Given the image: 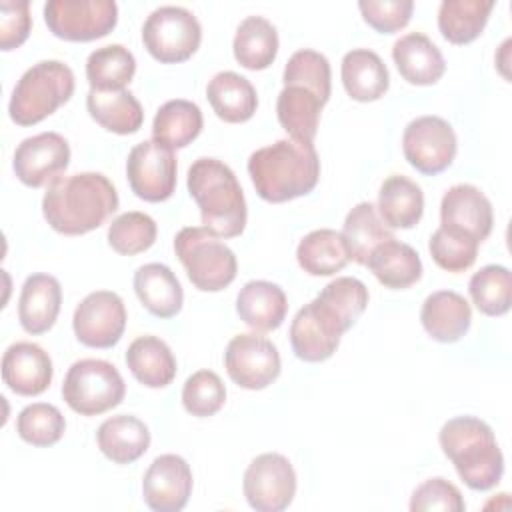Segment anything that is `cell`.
Here are the masks:
<instances>
[{
	"label": "cell",
	"instance_id": "13",
	"mask_svg": "<svg viewBox=\"0 0 512 512\" xmlns=\"http://www.w3.org/2000/svg\"><path fill=\"white\" fill-rule=\"evenodd\" d=\"M176 170L174 150L154 138L136 144L126 160L130 188L146 202H164L174 194Z\"/></svg>",
	"mask_w": 512,
	"mask_h": 512
},
{
	"label": "cell",
	"instance_id": "11",
	"mask_svg": "<svg viewBox=\"0 0 512 512\" xmlns=\"http://www.w3.org/2000/svg\"><path fill=\"white\" fill-rule=\"evenodd\" d=\"M458 150L454 128L440 116H418L402 134V152L412 168L434 176L446 170Z\"/></svg>",
	"mask_w": 512,
	"mask_h": 512
},
{
	"label": "cell",
	"instance_id": "10",
	"mask_svg": "<svg viewBox=\"0 0 512 512\" xmlns=\"http://www.w3.org/2000/svg\"><path fill=\"white\" fill-rule=\"evenodd\" d=\"M346 330L338 312L314 298L296 312L290 324V344L300 360L322 362L336 352Z\"/></svg>",
	"mask_w": 512,
	"mask_h": 512
},
{
	"label": "cell",
	"instance_id": "43",
	"mask_svg": "<svg viewBox=\"0 0 512 512\" xmlns=\"http://www.w3.org/2000/svg\"><path fill=\"white\" fill-rule=\"evenodd\" d=\"M478 246H480V242L476 238H472L470 234L452 230V228H444V226L434 230V234L430 236V242H428L432 260L442 270H448V272L468 270L476 262Z\"/></svg>",
	"mask_w": 512,
	"mask_h": 512
},
{
	"label": "cell",
	"instance_id": "39",
	"mask_svg": "<svg viewBox=\"0 0 512 512\" xmlns=\"http://www.w3.org/2000/svg\"><path fill=\"white\" fill-rule=\"evenodd\" d=\"M468 292L476 308L486 316H502L512 304V276L506 266H482L470 278Z\"/></svg>",
	"mask_w": 512,
	"mask_h": 512
},
{
	"label": "cell",
	"instance_id": "15",
	"mask_svg": "<svg viewBox=\"0 0 512 512\" xmlns=\"http://www.w3.org/2000/svg\"><path fill=\"white\" fill-rule=\"evenodd\" d=\"M72 328L84 346L112 348L126 328V308L122 298L110 290L90 292L76 306Z\"/></svg>",
	"mask_w": 512,
	"mask_h": 512
},
{
	"label": "cell",
	"instance_id": "2",
	"mask_svg": "<svg viewBox=\"0 0 512 512\" xmlns=\"http://www.w3.org/2000/svg\"><path fill=\"white\" fill-rule=\"evenodd\" d=\"M248 174L262 200L280 204L314 190L320 160L312 144L284 138L252 152Z\"/></svg>",
	"mask_w": 512,
	"mask_h": 512
},
{
	"label": "cell",
	"instance_id": "25",
	"mask_svg": "<svg viewBox=\"0 0 512 512\" xmlns=\"http://www.w3.org/2000/svg\"><path fill=\"white\" fill-rule=\"evenodd\" d=\"M342 84L352 100L374 102L382 98L390 86L384 60L368 48H356L342 58Z\"/></svg>",
	"mask_w": 512,
	"mask_h": 512
},
{
	"label": "cell",
	"instance_id": "5",
	"mask_svg": "<svg viewBox=\"0 0 512 512\" xmlns=\"http://www.w3.org/2000/svg\"><path fill=\"white\" fill-rule=\"evenodd\" d=\"M74 94V72L60 60L30 66L16 82L8 112L20 126H32L54 114Z\"/></svg>",
	"mask_w": 512,
	"mask_h": 512
},
{
	"label": "cell",
	"instance_id": "30",
	"mask_svg": "<svg viewBox=\"0 0 512 512\" xmlns=\"http://www.w3.org/2000/svg\"><path fill=\"white\" fill-rule=\"evenodd\" d=\"M126 366L148 388H164L176 376V358L158 336H140L126 350Z\"/></svg>",
	"mask_w": 512,
	"mask_h": 512
},
{
	"label": "cell",
	"instance_id": "17",
	"mask_svg": "<svg viewBox=\"0 0 512 512\" xmlns=\"http://www.w3.org/2000/svg\"><path fill=\"white\" fill-rule=\"evenodd\" d=\"M192 494L190 464L178 454H162L152 460L142 478V498L154 512H178Z\"/></svg>",
	"mask_w": 512,
	"mask_h": 512
},
{
	"label": "cell",
	"instance_id": "27",
	"mask_svg": "<svg viewBox=\"0 0 512 512\" xmlns=\"http://www.w3.org/2000/svg\"><path fill=\"white\" fill-rule=\"evenodd\" d=\"M96 442L100 452L116 462V464H130L138 460L150 446V430L148 426L130 414H118L106 418L98 432Z\"/></svg>",
	"mask_w": 512,
	"mask_h": 512
},
{
	"label": "cell",
	"instance_id": "46",
	"mask_svg": "<svg viewBox=\"0 0 512 512\" xmlns=\"http://www.w3.org/2000/svg\"><path fill=\"white\" fill-rule=\"evenodd\" d=\"M466 508L460 490L446 478H428L424 480L410 498L412 512H462Z\"/></svg>",
	"mask_w": 512,
	"mask_h": 512
},
{
	"label": "cell",
	"instance_id": "16",
	"mask_svg": "<svg viewBox=\"0 0 512 512\" xmlns=\"http://www.w3.org/2000/svg\"><path fill=\"white\" fill-rule=\"evenodd\" d=\"M68 164L70 146L68 140L58 132H40L24 138L18 144L12 160L16 178L30 188H40L54 182L68 168Z\"/></svg>",
	"mask_w": 512,
	"mask_h": 512
},
{
	"label": "cell",
	"instance_id": "42",
	"mask_svg": "<svg viewBox=\"0 0 512 512\" xmlns=\"http://www.w3.org/2000/svg\"><path fill=\"white\" fill-rule=\"evenodd\" d=\"M156 222L152 216L132 210L112 220L108 226V244L124 256H134L148 250L156 242Z\"/></svg>",
	"mask_w": 512,
	"mask_h": 512
},
{
	"label": "cell",
	"instance_id": "7",
	"mask_svg": "<svg viewBox=\"0 0 512 512\" xmlns=\"http://www.w3.org/2000/svg\"><path fill=\"white\" fill-rule=\"evenodd\" d=\"M126 394L124 378L118 368L100 358L74 362L62 384L64 402L82 416H98L116 408Z\"/></svg>",
	"mask_w": 512,
	"mask_h": 512
},
{
	"label": "cell",
	"instance_id": "40",
	"mask_svg": "<svg viewBox=\"0 0 512 512\" xmlns=\"http://www.w3.org/2000/svg\"><path fill=\"white\" fill-rule=\"evenodd\" d=\"M284 86H302L308 88L310 92H314L324 104L330 98L332 92V72H330V62L324 54L310 50V48H302L296 50L286 66H284V74H282Z\"/></svg>",
	"mask_w": 512,
	"mask_h": 512
},
{
	"label": "cell",
	"instance_id": "33",
	"mask_svg": "<svg viewBox=\"0 0 512 512\" xmlns=\"http://www.w3.org/2000/svg\"><path fill=\"white\" fill-rule=\"evenodd\" d=\"M296 258L300 268L310 276H332L350 262L342 232L332 228H320L306 234L296 248Z\"/></svg>",
	"mask_w": 512,
	"mask_h": 512
},
{
	"label": "cell",
	"instance_id": "24",
	"mask_svg": "<svg viewBox=\"0 0 512 512\" xmlns=\"http://www.w3.org/2000/svg\"><path fill=\"white\" fill-rule=\"evenodd\" d=\"M134 290L142 306L158 318H172L182 310V286L166 264L150 262L140 266L134 272Z\"/></svg>",
	"mask_w": 512,
	"mask_h": 512
},
{
	"label": "cell",
	"instance_id": "29",
	"mask_svg": "<svg viewBox=\"0 0 512 512\" xmlns=\"http://www.w3.org/2000/svg\"><path fill=\"white\" fill-rule=\"evenodd\" d=\"M376 210L386 226L412 228L422 218L424 192L414 180L402 174H392L380 186Z\"/></svg>",
	"mask_w": 512,
	"mask_h": 512
},
{
	"label": "cell",
	"instance_id": "23",
	"mask_svg": "<svg viewBox=\"0 0 512 512\" xmlns=\"http://www.w3.org/2000/svg\"><path fill=\"white\" fill-rule=\"evenodd\" d=\"M236 312L246 326L258 332H270L284 322L288 300L278 284L268 280H250L238 292Z\"/></svg>",
	"mask_w": 512,
	"mask_h": 512
},
{
	"label": "cell",
	"instance_id": "8",
	"mask_svg": "<svg viewBox=\"0 0 512 512\" xmlns=\"http://www.w3.org/2000/svg\"><path fill=\"white\" fill-rule=\"evenodd\" d=\"M202 26L182 6H160L152 10L142 26V42L150 56L162 64L188 60L200 46Z\"/></svg>",
	"mask_w": 512,
	"mask_h": 512
},
{
	"label": "cell",
	"instance_id": "44",
	"mask_svg": "<svg viewBox=\"0 0 512 512\" xmlns=\"http://www.w3.org/2000/svg\"><path fill=\"white\" fill-rule=\"evenodd\" d=\"M226 402V386L212 370H198L186 378L182 388V404L188 414L206 418L216 414Z\"/></svg>",
	"mask_w": 512,
	"mask_h": 512
},
{
	"label": "cell",
	"instance_id": "12",
	"mask_svg": "<svg viewBox=\"0 0 512 512\" xmlns=\"http://www.w3.org/2000/svg\"><path fill=\"white\" fill-rule=\"evenodd\" d=\"M242 490L254 510L280 512L290 506L296 494V472L286 456L266 452L248 464Z\"/></svg>",
	"mask_w": 512,
	"mask_h": 512
},
{
	"label": "cell",
	"instance_id": "45",
	"mask_svg": "<svg viewBox=\"0 0 512 512\" xmlns=\"http://www.w3.org/2000/svg\"><path fill=\"white\" fill-rule=\"evenodd\" d=\"M316 298L334 308L350 330L368 306V288L354 276H340L328 282Z\"/></svg>",
	"mask_w": 512,
	"mask_h": 512
},
{
	"label": "cell",
	"instance_id": "14",
	"mask_svg": "<svg viewBox=\"0 0 512 512\" xmlns=\"http://www.w3.org/2000/svg\"><path fill=\"white\" fill-rule=\"evenodd\" d=\"M224 366L234 384L246 390H262L278 378L280 354L264 336L238 334L226 346Z\"/></svg>",
	"mask_w": 512,
	"mask_h": 512
},
{
	"label": "cell",
	"instance_id": "32",
	"mask_svg": "<svg viewBox=\"0 0 512 512\" xmlns=\"http://www.w3.org/2000/svg\"><path fill=\"white\" fill-rule=\"evenodd\" d=\"M90 116L114 134H134L144 122V110L130 90H92L86 96Z\"/></svg>",
	"mask_w": 512,
	"mask_h": 512
},
{
	"label": "cell",
	"instance_id": "18",
	"mask_svg": "<svg viewBox=\"0 0 512 512\" xmlns=\"http://www.w3.org/2000/svg\"><path fill=\"white\" fill-rule=\"evenodd\" d=\"M440 222L444 228L466 232L482 242L492 232V204L480 188L472 184H456L442 196Z\"/></svg>",
	"mask_w": 512,
	"mask_h": 512
},
{
	"label": "cell",
	"instance_id": "28",
	"mask_svg": "<svg viewBox=\"0 0 512 512\" xmlns=\"http://www.w3.org/2000/svg\"><path fill=\"white\" fill-rule=\"evenodd\" d=\"M366 266L380 284L392 290H402L416 284L422 276V260L418 252L396 238L378 244L368 256Z\"/></svg>",
	"mask_w": 512,
	"mask_h": 512
},
{
	"label": "cell",
	"instance_id": "20",
	"mask_svg": "<svg viewBox=\"0 0 512 512\" xmlns=\"http://www.w3.org/2000/svg\"><path fill=\"white\" fill-rule=\"evenodd\" d=\"M392 60L400 76L416 86L438 82L446 70L440 48L422 32L400 36L392 46Z\"/></svg>",
	"mask_w": 512,
	"mask_h": 512
},
{
	"label": "cell",
	"instance_id": "21",
	"mask_svg": "<svg viewBox=\"0 0 512 512\" xmlns=\"http://www.w3.org/2000/svg\"><path fill=\"white\" fill-rule=\"evenodd\" d=\"M420 322L436 342H458L470 328L472 310L468 300L454 290H438L426 296Z\"/></svg>",
	"mask_w": 512,
	"mask_h": 512
},
{
	"label": "cell",
	"instance_id": "48",
	"mask_svg": "<svg viewBox=\"0 0 512 512\" xmlns=\"http://www.w3.org/2000/svg\"><path fill=\"white\" fill-rule=\"evenodd\" d=\"M32 28L28 0L0 2V48L14 50L24 44Z\"/></svg>",
	"mask_w": 512,
	"mask_h": 512
},
{
	"label": "cell",
	"instance_id": "47",
	"mask_svg": "<svg viewBox=\"0 0 512 512\" xmlns=\"http://www.w3.org/2000/svg\"><path fill=\"white\" fill-rule=\"evenodd\" d=\"M362 18L382 34L402 30L412 16V0H362L358 2Z\"/></svg>",
	"mask_w": 512,
	"mask_h": 512
},
{
	"label": "cell",
	"instance_id": "22",
	"mask_svg": "<svg viewBox=\"0 0 512 512\" xmlns=\"http://www.w3.org/2000/svg\"><path fill=\"white\" fill-rule=\"evenodd\" d=\"M62 288L50 274H30L20 292L18 320L28 334L48 332L60 312Z\"/></svg>",
	"mask_w": 512,
	"mask_h": 512
},
{
	"label": "cell",
	"instance_id": "1",
	"mask_svg": "<svg viewBox=\"0 0 512 512\" xmlns=\"http://www.w3.org/2000/svg\"><path fill=\"white\" fill-rule=\"evenodd\" d=\"M118 210V192L100 172L60 176L42 198L46 222L60 234L80 236L102 226Z\"/></svg>",
	"mask_w": 512,
	"mask_h": 512
},
{
	"label": "cell",
	"instance_id": "35",
	"mask_svg": "<svg viewBox=\"0 0 512 512\" xmlns=\"http://www.w3.org/2000/svg\"><path fill=\"white\" fill-rule=\"evenodd\" d=\"M232 48L240 66L248 70H264L278 54V32L270 20L248 16L236 28Z\"/></svg>",
	"mask_w": 512,
	"mask_h": 512
},
{
	"label": "cell",
	"instance_id": "34",
	"mask_svg": "<svg viewBox=\"0 0 512 512\" xmlns=\"http://www.w3.org/2000/svg\"><path fill=\"white\" fill-rule=\"evenodd\" d=\"M202 112L198 104L176 98L164 102L152 122V138L168 148H186L202 132Z\"/></svg>",
	"mask_w": 512,
	"mask_h": 512
},
{
	"label": "cell",
	"instance_id": "41",
	"mask_svg": "<svg viewBox=\"0 0 512 512\" xmlns=\"http://www.w3.org/2000/svg\"><path fill=\"white\" fill-rule=\"evenodd\" d=\"M66 430L62 412L46 402H34L20 410L16 418L18 436L32 446H52Z\"/></svg>",
	"mask_w": 512,
	"mask_h": 512
},
{
	"label": "cell",
	"instance_id": "6",
	"mask_svg": "<svg viewBox=\"0 0 512 512\" xmlns=\"http://www.w3.org/2000/svg\"><path fill=\"white\" fill-rule=\"evenodd\" d=\"M174 252L190 282L202 292L224 290L236 278V254L204 226L182 228L174 238Z\"/></svg>",
	"mask_w": 512,
	"mask_h": 512
},
{
	"label": "cell",
	"instance_id": "26",
	"mask_svg": "<svg viewBox=\"0 0 512 512\" xmlns=\"http://www.w3.org/2000/svg\"><path fill=\"white\" fill-rule=\"evenodd\" d=\"M206 98L216 116L230 124L250 120L258 108V96L252 82L232 70L212 76L206 86Z\"/></svg>",
	"mask_w": 512,
	"mask_h": 512
},
{
	"label": "cell",
	"instance_id": "38",
	"mask_svg": "<svg viewBox=\"0 0 512 512\" xmlns=\"http://www.w3.org/2000/svg\"><path fill=\"white\" fill-rule=\"evenodd\" d=\"M134 72V54L122 44L96 48L86 60V78L92 90H126V84H130Z\"/></svg>",
	"mask_w": 512,
	"mask_h": 512
},
{
	"label": "cell",
	"instance_id": "9",
	"mask_svg": "<svg viewBox=\"0 0 512 512\" xmlns=\"http://www.w3.org/2000/svg\"><path fill=\"white\" fill-rule=\"evenodd\" d=\"M48 30L70 42H90L106 36L118 22L114 0H50L44 4Z\"/></svg>",
	"mask_w": 512,
	"mask_h": 512
},
{
	"label": "cell",
	"instance_id": "37",
	"mask_svg": "<svg viewBox=\"0 0 512 512\" xmlns=\"http://www.w3.org/2000/svg\"><path fill=\"white\" fill-rule=\"evenodd\" d=\"M492 8V0H442L438 28L448 42L468 44L482 34Z\"/></svg>",
	"mask_w": 512,
	"mask_h": 512
},
{
	"label": "cell",
	"instance_id": "3",
	"mask_svg": "<svg viewBox=\"0 0 512 512\" xmlns=\"http://www.w3.org/2000/svg\"><path fill=\"white\" fill-rule=\"evenodd\" d=\"M188 192L200 208L204 228L218 238L240 236L246 228V200L230 166L216 158H198L188 168Z\"/></svg>",
	"mask_w": 512,
	"mask_h": 512
},
{
	"label": "cell",
	"instance_id": "31",
	"mask_svg": "<svg viewBox=\"0 0 512 512\" xmlns=\"http://www.w3.org/2000/svg\"><path fill=\"white\" fill-rule=\"evenodd\" d=\"M324 102L302 86H284L276 100V116L292 140L312 144Z\"/></svg>",
	"mask_w": 512,
	"mask_h": 512
},
{
	"label": "cell",
	"instance_id": "4",
	"mask_svg": "<svg viewBox=\"0 0 512 512\" xmlns=\"http://www.w3.org/2000/svg\"><path fill=\"white\" fill-rule=\"evenodd\" d=\"M440 448L472 490L494 488L504 474V456L492 428L474 416L448 420L438 434Z\"/></svg>",
	"mask_w": 512,
	"mask_h": 512
},
{
	"label": "cell",
	"instance_id": "36",
	"mask_svg": "<svg viewBox=\"0 0 512 512\" xmlns=\"http://www.w3.org/2000/svg\"><path fill=\"white\" fill-rule=\"evenodd\" d=\"M342 236L348 246L350 260H354L356 264H364V266L368 262V256L372 254V250L378 244L394 238V234L384 224V220L380 218V214L372 202H358L346 214Z\"/></svg>",
	"mask_w": 512,
	"mask_h": 512
},
{
	"label": "cell",
	"instance_id": "19",
	"mask_svg": "<svg viewBox=\"0 0 512 512\" xmlns=\"http://www.w3.org/2000/svg\"><path fill=\"white\" fill-rule=\"evenodd\" d=\"M52 360L34 342H14L2 356V380L20 396H38L52 382Z\"/></svg>",
	"mask_w": 512,
	"mask_h": 512
}]
</instances>
